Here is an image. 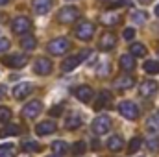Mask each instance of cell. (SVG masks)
Here are the masks:
<instances>
[{
	"mask_svg": "<svg viewBox=\"0 0 159 157\" xmlns=\"http://www.w3.org/2000/svg\"><path fill=\"white\" fill-rule=\"evenodd\" d=\"M81 61H83V57H81L80 54L78 56H70V57H67V59L61 63V70H63V72H70V70H74V69L78 67Z\"/></svg>",
	"mask_w": 159,
	"mask_h": 157,
	"instance_id": "obj_15",
	"label": "cell"
},
{
	"mask_svg": "<svg viewBox=\"0 0 159 157\" xmlns=\"http://www.w3.org/2000/svg\"><path fill=\"white\" fill-rule=\"evenodd\" d=\"M41 109H43L41 102L39 100H34V102H30V104L24 105V109H22V117L24 118H35L41 113Z\"/></svg>",
	"mask_w": 159,
	"mask_h": 157,
	"instance_id": "obj_10",
	"label": "cell"
},
{
	"mask_svg": "<svg viewBox=\"0 0 159 157\" xmlns=\"http://www.w3.org/2000/svg\"><path fill=\"white\" fill-rule=\"evenodd\" d=\"M0 157H15L13 144H2L0 146Z\"/></svg>",
	"mask_w": 159,
	"mask_h": 157,
	"instance_id": "obj_31",
	"label": "cell"
},
{
	"mask_svg": "<svg viewBox=\"0 0 159 157\" xmlns=\"http://www.w3.org/2000/svg\"><path fill=\"white\" fill-rule=\"evenodd\" d=\"M141 146H143V139H141V137H133V139L129 141L128 152H129V154H135L137 150H141Z\"/></svg>",
	"mask_w": 159,
	"mask_h": 157,
	"instance_id": "obj_29",
	"label": "cell"
},
{
	"mask_svg": "<svg viewBox=\"0 0 159 157\" xmlns=\"http://www.w3.org/2000/svg\"><path fill=\"white\" fill-rule=\"evenodd\" d=\"M50 157H59V155H50Z\"/></svg>",
	"mask_w": 159,
	"mask_h": 157,
	"instance_id": "obj_44",
	"label": "cell"
},
{
	"mask_svg": "<svg viewBox=\"0 0 159 157\" xmlns=\"http://www.w3.org/2000/svg\"><path fill=\"white\" fill-rule=\"evenodd\" d=\"M81 124H83V120H81V117H80L78 113L70 115V117L65 120V128H67V129H78Z\"/></svg>",
	"mask_w": 159,
	"mask_h": 157,
	"instance_id": "obj_20",
	"label": "cell"
},
{
	"mask_svg": "<svg viewBox=\"0 0 159 157\" xmlns=\"http://www.w3.org/2000/svg\"><path fill=\"white\" fill-rule=\"evenodd\" d=\"M107 148H109L111 152H120V150L124 148V141H122V137H119V135L109 137V141H107Z\"/></svg>",
	"mask_w": 159,
	"mask_h": 157,
	"instance_id": "obj_19",
	"label": "cell"
},
{
	"mask_svg": "<svg viewBox=\"0 0 159 157\" xmlns=\"http://www.w3.org/2000/svg\"><path fill=\"white\" fill-rule=\"evenodd\" d=\"M52 9V0H34V11L37 15H46Z\"/></svg>",
	"mask_w": 159,
	"mask_h": 157,
	"instance_id": "obj_16",
	"label": "cell"
},
{
	"mask_svg": "<svg viewBox=\"0 0 159 157\" xmlns=\"http://www.w3.org/2000/svg\"><path fill=\"white\" fill-rule=\"evenodd\" d=\"M9 48V39H6V37H0V54L2 52H6Z\"/></svg>",
	"mask_w": 159,
	"mask_h": 157,
	"instance_id": "obj_37",
	"label": "cell"
},
{
	"mask_svg": "<svg viewBox=\"0 0 159 157\" xmlns=\"http://www.w3.org/2000/svg\"><path fill=\"white\" fill-rule=\"evenodd\" d=\"M146 129L152 131V133H157L159 131V111L154 113V115H150V118L146 120Z\"/></svg>",
	"mask_w": 159,
	"mask_h": 157,
	"instance_id": "obj_22",
	"label": "cell"
},
{
	"mask_svg": "<svg viewBox=\"0 0 159 157\" xmlns=\"http://www.w3.org/2000/svg\"><path fill=\"white\" fill-rule=\"evenodd\" d=\"M7 2H9V0H0V6H6Z\"/></svg>",
	"mask_w": 159,
	"mask_h": 157,
	"instance_id": "obj_39",
	"label": "cell"
},
{
	"mask_svg": "<svg viewBox=\"0 0 159 157\" xmlns=\"http://www.w3.org/2000/svg\"><path fill=\"white\" fill-rule=\"evenodd\" d=\"M157 81H154V79H146V81H143L141 83V89H139V92H141V96H154L156 92H157Z\"/></svg>",
	"mask_w": 159,
	"mask_h": 157,
	"instance_id": "obj_12",
	"label": "cell"
},
{
	"mask_svg": "<svg viewBox=\"0 0 159 157\" xmlns=\"http://www.w3.org/2000/svg\"><path fill=\"white\" fill-rule=\"evenodd\" d=\"M19 133H20V126H17V124H6L0 129V137H13Z\"/></svg>",
	"mask_w": 159,
	"mask_h": 157,
	"instance_id": "obj_18",
	"label": "cell"
},
{
	"mask_svg": "<svg viewBox=\"0 0 159 157\" xmlns=\"http://www.w3.org/2000/svg\"><path fill=\"white\" fill-rule=\"evenodd\" d=\"M129 54H131V56L141 57V56H144V54H146V48H144V44H143V43H131V44H129Z\"/></svg>",
	"mask_w": 159,
	"mask_h": 157,
	"instance_id": "obj_25",
	"label": "cell"
},
{
	"mask_svg": "<svg viewBox=\"0 0 159 157\" xmlns=\"http://www.w3.org/2000/svg\"><path fill=\"white\" fill-rule=\"evenodd\" d=\"M74 34H76V37H78V39L89 41L93 35H94V24H93V22H89V20H81V22L76 24Z\"/></svg>",
	"mask_w": 159,
	"mask_h": 157,
	"instance_id": "obj_1",
	"label": "cell"
},
{
	"mask_svg": "<svg viewBox=\"0 0 159 157\" xmlns=\"http://www.w3.org/2000/svg\"><path fill=\"white\" fill-rule=\"evenodd\" d=\"M119 111H120V115L124 118H128V120H137V118H139V107H137L133 102H129V100H124V102L120 104Z\"/></svg>",
	"mask_w": 159,
	"mask_h": 157,
	"instance_id": "obj_3",
	"label": "cell"
},
{
	"mask_svg": "<svg viewBox=\"0 0 159 157\" xmlns=\"http://www.w3.org/2000/svg\"><path fill=\"white\" fill-rule=\"evenodd\" d=\"M52 61L48 59V57H39V59H35V65H34V70H35V74H39V76H46V74H50L52 72Z\"/></svg>",
	"mask_w": 159,
	"mask_h": 157,
	"instance_id": "obj_8",
	"label": "cell"
},
{
	"mask_svg": "<svg viewBox=\"0 0 159 157\" xmlns=\"http://www.w3.org/2000/svg\"><path fill=\"white\" fill-rule=\"evenodd\" d=\"M102 2H111V0H102Z\"/></svg>",
	"mask_w": 159,
	"mask_h": 157,
	"instance_id": "obj_43",
	"label": "cell"
},
{
	"mask_svg": "<svg viewBox=\"0 0 159 157\" xmlns=\"http://www.w3.org/2000/svg\"><path fill=\"white\" fill-rule=\"evenodd\" d=\"M146 17H148V15H146L144 11H133V13H131V19H133V22H137V24H143V22L146 20Z\"/></svg>",
	"mask_w": 159,
	"mask_h": 157,
	"instance_id": "obj_33",
	"label": "cell"
},
{
	"mask_svg": "<svg viewBox=\"0 0 159 157\" xmlns=\"http://www.w3.org/2000/svg\"><path fill=\"white\" fill-rule=\"evenodd\" d=\"M4 89H6V87H0V98H2V94H4Z\"/></svg>",
	"mask_w": 159,
	"mask_h": 157,
	"instance_id": "obj_40",
	"label": "cell"
},
{
	"mask_svg": "<svg viewBox=\"0 0 159 157\" xmlns=\"http://www.w3.org/2000/svg\"><path fill=\"white\" fill-rule=\"evenodd\" d=\"M69 48H70V43L65 37H57V39L48 43V52L54 56H63L65 52H69Z\"/></svg>",
	"mask_w": 159,
	"mask_h": 157,
	"instance_id": "obj_2",
	"label": "cell"
},
{
	"mask_svg": "<svg viewBox=\"0 0 159 157\" xmlns=\"http://www.w3.org/2000/svg\"><path fill=\"white\" fill-rule=\"evenodd\" d=\"M52 150H54L56 155H61V154H65V152L69 150V144H67L65 141H54V142H52Z\"/></svg>",
	"mask_w": 159,
	"mask_h": 157,
	"instance_id": "obj_27",
	"label": "cell"
},
{
	"mask_svg": "<svg viewBox=\"0 0 159 157\" xmlns=\"http://www.w3.org/2000/svg\"><path fill=\"white\" fill-rule=\"evenodd\" d=\"M122 35H124V39L126 41H131L133 37H135V30H133V28H126Z\"/></svg>",
	"mask_w": 159,
	"mask_h": 157,
	"instance_id": "obj_36",
	"label": "cell"
},
{
	"mask_svg": "<svg viewBox=\"0 0 159 157\" xmlns=\"http://www.w3.org/2000/svg\"><path fill=\"white\" fill-rule=\"evenodd\" d=\"M115 44H117V37H115L113 34H104V35L100 37V41H98V48L104 50V52L115 48Z\"/></svg>",
	"mask_w": 159,
	"mask_h": 157,
	"instance_id": "obj_14",
	"label": "cell"
},
{
	"mask_svg": "<svg viewBox=\"0 0 159 157\" xmlns=\"http://www.w3.org/2000/svg\"><path fill=\"white\" fill-rule=\"evenodd\" d=\"M133 85H135V79H133V76H128V74H124V76H120V78L115 79V87L120 89V91L131 89Z\"/></svg>",
	"mask_w": 159,
	"mask_h": 157,
	"instance_id": "obj_17",
	"label": "cell"
},
{
	"mask_svg": "<svg viewBox=\"0 0 159 157\" xmlns=\"http://www.w3.org/2000/svg\"><path fill=\"white\" fill-rule=\"evenodd\" d=\"M111 129V118L106 117V115H100L93 120V133L96 135H104Z\"/></svg>",
	"mask_w": 159,
	"mask_h": 157,
	"instance_id": "obj_4",
	"label": "cell"
},
{
	"mask_svg": "<svg viewBox=\"0 0 159 157\" xmlns=\"http://www.w3.org/2000/svg\"><path fill=\"white\" fill-rule=\"evenodd\" d=\"M120 67H122L124 70H133V67H135L133 56H131V54H124V56H120Z\"/></svg>",
	"mask_w": 159,
	"mask_h": 157,
	"instance_id": "obj_23",
	"label": "cell"
},
{
	"mask_svg": "<svg viewBox=\"0 0 159 157\" xmlns=\"http://www.w3.org/2000/svg\"><path fill=\"white\" fill-rule=\"evenodd\" d=\"M26 57L24 56H20V54H13V56H6L4 59H2V63L6 65V67H9V69H22L24 65H26Z\"/></svg>",
	"mask_w": 159,
	"mask_h": 157,
	"instance_id": "obj_7",
	"label": "cell"
},
{
	"mask_svg": "<svg viewBox=\"0 0 159 157\" xmlns=\"http://www.w3.org/2000/svg\"><path fill=\"white\" fill-rule=\"evenodd\" d=\"M32 91H34V85L28 83V81H22V83H17V85L13 87V96H15L17 100H24Z\"/></svg>",
	"mask_w": 159,
	"mask_h": 157,
	"instance_id": "obj_9",
	"label": "cell"
},
{
	"mask_svg": "<svg viewBox=\"0 0 159 157\" xmlns=\"http://www.w3.org/2000/svg\"><path fill=\"white\" fill-rule=\"evenodd\" d=\"M54 131H56V122H52V120H43V122H39V124L35 126V133H37L39 137L50 135V133H54Z\"/></svg>",
	"mask_w": 159,
	"mask_h": 157,
	"instance_id": "obj_13",
	"label": "cell"
},
{
	"mask_svg": "<svg viewBox=\"0 0 159 157\" xmlns=\"http://www.w3.org/2000/svg\"><path fill=\"white\" fill-rule=\"evenodd\" d=\"M20 46L24 48V50H34L35 46H37V41H35V37L34 35H24L22 39H20Z\"/></svg>",
	"mask_w": 159,
	"mask_h": 157,
	"instance_id": "obj_24",
	"label": "cell"
},
{
	"mask_svg": "<svg viewBox=\"0 0 159 157\" xmlns=\"http://www.w3.org/2000/svg\"><path fill=\"white\" fill-rule=\"evenodd\" d=\"M117 22H119V15H117V13H104V15H102V24L113 26V24H117Z\"/></svg>",
	"mask_w": 159,
	"mask_h": 157,
	"instance_id": "obj_28",
	"label": "cell"
},
{
	"mask_svg": "<svg viewBox=\"0 0 159 157\" xmlns=\"http://www.w3.org/2000/svg\"><path fill=\"white\" fill-rule=\"evenodd\" d=\"M109 102H111V92L109 91H102L100 94H98V100H96V109H100V107H107L109 105Z\"/></svg>",
	"mask_w": 159,
	"mask_h": 157,
	"instance_id": "obj_21",
	"label": "cell"
},
{
	"mask_svg": "<svg viewBox=\"0 0 159 157\" xmlns=\"http://www.w3.org/2000/svg\"><path fill=\"white\" fill-rule=\"evenodd\" d=\"M78 17H80V11L74 6H67V7L59 9V13H57V20H59V22H65V24L74 22Z\"/></svg>",
	"mask_w": 159,
	"mask_h": 157,
	"instance_id": "obj_5",
	"label": "cell"
},
{
	"mask_svg": "<svg viewBox=\"0 0 159 157\" xmlns=\"http://www.w3.org/2000/svg\"><path fill=\"white\" fill-rule=\"evenodd\" d=\"M139 2H143V4H146V2H150V0H139Z\"/></svg>",
	"mask_w": 159,
	"mask_h": 157,
	"instance_id": "obj_42",
	"label": "cell"
},
{
	"mask_svg": "<svg viewBox=\"0 0 159 157\" xmlns=\"http://www.w3.org/2000/svg\"><path fill=\"white\" fill-rule=\"evenodd\" d=\"M156 15H157V17H159V4H157V6H156Z\"/></svg>",
	"mask_w": 159,
	"mask_h": 157,
	"instance_id": "obj_41",
	"label": "cell"
},
{
	"mask_svg": "<svg viewBox=\"0 0 159 157\" xmlns=\"http://www.w3.org/2000/svg\"><path fill=\"white\" fill-rule=\"evenodd\" d=\"M144 72L146 74H157L159 72V61L156 59H148V61H144Z\"/></svg>",
	"mask_w": 159,
	"mask_h": 157,
	"instance_id": "obj_26",
	"label": "cell"
},
{
	"mask_svg": "<svg viewBox=\"0 0 159 157\" xmlns=\"http://www.w3.org/2000/svg\"><path fill=\"white\" fill-rule=\"evenodd\" d=\"M20 146H22V150H24V152H37V150L41 148L35 141H22V144H20Z\"/></svg>",
	"mask_w": 159,
	"mask_h": 157,
	"instance_id": "obj_30",
	"label": "cell"
},
{
	"mask_svg": "<svg viewBox=\"0 0 159 157\" xmlns=\"http://www.w3.org/2000/svg\"><path fill=\"white\" fill-rule=\"evenodd\" d=\"M146 146H148L152 152H156L159 148V139H146Z\"/></svg>",
	"mask_w": 159,
	"mask_h": 157,
	"instance_id": "obj_35",
	"label": "cell"
},
{
	"mask_svg": "<svg viewBox=\"0 0 159 157\" xmlns=\"http://www.w3.org/2000/svg\"><path fill=\"white\" fill-rule=\"evenodd\" d=\"M85 150H87V144H85L83 141H78V142L72 146V154H74V155H81V154H85Z\"/></svg>",
	"mask_w": 159,
	"mask_h": 157,
	"instance_id": "obj_32",
	"label": "cell"
},
{
	"mask_svg": "<svg viewBox=\"0 0 159 157\" xmlns=\"http://www.w3.org/2000/svg\"><path fill=\"white\" fill-rule=\"evenodd\" d=\"M30 28H32L30 19H28V17H22V15L15 17V19H13V22H11V30H13L15 34H28V32H30Z\"/></svg>",
	"mask_w": 159,
	"mask_h": 157,
	"instance_id": "obj_6",
	"label": "cell"
},
{
	"mask_svg": "<svg viewBox=\"0 0 159 157\" xmlns=\"http://www.w3.org/2000/svg\"><path fill=\"white\" fill-rule=\"evenodd\" d=\"M61 111H63V105H56V107L50 109V115L52 117H57V115H61Z\"/></svg>",
	"mask_w": 159,
	"mask_h": 157,
	"instance_id": "obj_38",
	"label": "cell"
},
{
	"mask_svg": "<svg viewBox=\"0 0 159 157\" xmlns=\"http://www.w3.org/2000/svg\"><path fill=\"white\" fill-rule=\"evenodd\" d=\"M9 118H11V111L7 109V107H0V122H9Z\"/></svg>",
	"mask_w": 159,
	"mask_h": 157,
	"instance_id": "obj_34",
	"label": "cell"
},
{
	"mask_svg": "<svg viewBox=\"0 0 159 157\" xmlns=\"http://www.w3.org/2000/svg\"><path fill=\"white\" fill-rule=\"evenodd\" d=\"M74 96L78 98L80 102L87 104V102H91V100H93V89H91L89 85H80V87L74 89Z\"/></svg>",
	"mask_w": 159,
	"mask_h": 157,
	"instance_id": "obj_11",
	"label": "cell"
}]
</instances>
